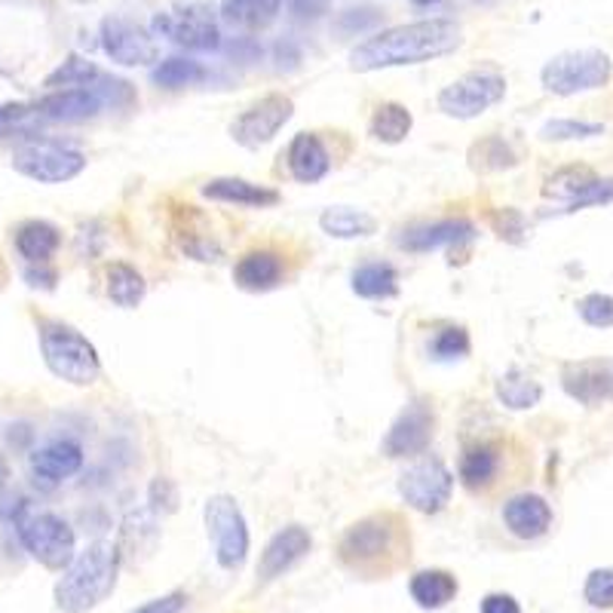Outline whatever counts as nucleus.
<instances>
[{"mask_svg":"<svg viewBox=\"0 0 613 613\" xmlns=\"http://www.w3.org/2000/svg\"><path fill=\"white\" fill-rule=\"evenodd\" d=\"M464 44V32L454 19H420L396 25L362 40L350 52L353 71H384V68L420 65L442 56H452Z\"/></svg>","mask_w":613,"mask_h":613,"instance_id":"f257e3e1","label":"nucleus"},{"mask_svg":"<svg viewBox=\"0 0 613 613\" xmlns=\"http://www.w3.org/2000/svg\"><path fill=\"white\" fill-rule=\"evenodd\" d=\"M411 555V533L399 513H374L353 521L338 540V562L356 577H389Z\"/></svg>","mask_w":613,"mask_h":613,"instance_id":"f03ea898","label":"nucleus"},{"mask_svg":"<svg viewBox=\"0 0 613 613\" xmlns=\"http://www.w3.org/2000/svg\"><path fill=\"white\" fill-rule=\"evenodd\" d=\"M120 574V549L117 543L98 540L74 555L62 580L56 582V604L65 613H86L111 596Z\"/></svg>","mask_w":613,"mask_h":613,"instance_id":"7ed1b4c3","label":"nucleus"},{"mask_svg":"<svg viewBox=\"0 0 613 613\" xmlns=\"http://www.w3.org/2000/svg\"><path fill=\"white\" fill-rule=\"evenodd\" d=\"M40 353L49 372L74 387H89L101 374L96 347L65 323H40Z\"/></svg>","mask_w":613,"mask_h":613,"instance_id":"20e7f679","label":"nucleus"},{"mask_svg":"<svg viewBox=\"0 0 613 613\" xmlns=\"http://www.w3.org/2000/svg\"><path fill=\"white\" fill-rule=\"evenodd\" d=\"M611 74L613 62L608 52H601V49H567V52L552 56L543 65L540 83L552 96H577V93L608 86Z\"/></svg>","mask_w":613,"mask_h":613,"instance_id":"39448f33","label":"nucleus"},{"mask_svg":"<svg viewBox=\"0 0 613 613\" xmlns=\"http://www.w3.org/2000/svg\"><path fill=\"white\" fill-rule=\"evenodd\" d=\"M206 531H209L215 562L225 570H240L249 558V525L242 516L240 503L230 494H215L206 501Z\"/></svg>","mask_w":613,"mask_h":613,"instance_id":"423d86ee","label":"nucleus"},{"mask_svg":"<svg viewBox=\"0 0 613 613\" xmlns=\"http://www.w3.org/2000/svg\"><path fill=\"white\" fill-rule=\"evenodd\" d=\"M22 546L49 570H65L77 555V540L65 518L56 513H32L19 521Z\"/></svg>","mask_w":613,"mask_h":613,"instance_id":"0eeeda50","label":"nucleus"},{"mask_svg":"<svg viewBox=\"0 0 613 613\" xmlns=\"http://www.w3.org/2000/svg\"><path fill=\"white\" fill-rule=\"evenodd\" d=\"M154 32L194 52H212L221 47L218 19L206 3H178V7L160 10L154 16Z\"/></svg>","mask_w":613,"mask_h":613,"instance_id":"6e6552de","label":"nucleus"},{"mask_svg":"<svg viewBox=\"0 0 613 613\" xmlns=\"http://www.w3.org/2000/svg\"><path fill=\"white\" fill-rule=\"evenodd\" d=\"M506 96V81L497 71H469L457 77L438 93V111L454 120H472L482 117L488 108H494Z\"/></svg>","mask_w":613,"mask_h":613,"instance_id":"1a4fd4ad","label":"nucleus"},{"mask_svg":"<svg viewBox=\"0 0 613 613\" xmlns=\"http://www.w3.org/2000/svg\"><path fill=\"white\" fill-rule=\"evenodd\" d=\"M399 494L402 501L423 516L442 513L454 494V476L438 457H423L399 476Z\"/></svg>","mask_w":613,"mask_h":613,"instance_id":"9d476101","label":"nucleus"},{"mask_svg":"<svg viewBox=\"0 0 613 613\" xmlns=\"http://www.w3.org/2000/svg\"><path fill=\"white\" fill-rule=\"evenodd\" d=\"M13 166H16V172L40 181V184H65L86 169V157L81 151L56 145V142H28V145L16 147Z\"/></svg>","mask_w":613,"mask_h":613,"instance_id":"9b49d317","label":"nucleus"},{"mask_svg":"<svg viewBox=\"0 0 613 613\" xmlns=\"http://www.w3.org/2000/svg\"><path fill=\"white\" fill-rule=\"evenodd\" d=\"M291 113H295L291 98L283 96V93H271V96L259 98L255 105H249V108L233 120L230 135H233L237 145L255 151V147H264L267 142H274L276 135H279V130L291 120Z\"/></svg>","mask_w":613,"mask_h":613,"instance_id":"f8f14e48","label":"nucleus"},{"mask_svg":"<svg viewBox=\"0 0 613 613\" xmlns=\"http://www.w3.org/2000/svg\"><path fill=\"white\" fill-rule=\"evenodd\" d=\"M101 49L108 52V59L123 68H139L157 62L160 49L154 34L145 25H139L135 19L127 16H108L101 22Z\"/></svg>","mask_w":613,"mask_h":613,"instance_id":"ddd939ff","label":"nucleus"},{"mask_svg":"<svg viewBox=\"0 0 613 613\" xmlns=\"http://www.w3.org/2000/svg\"><path fill=\"white\" fill-rule=\"evenodd\" d=\"M433 430H436L433 408L426 402H411L399 418L393 420L381 448L387 457H414V454H423L430 448Z\"/></svg>","mask_w":613,"mask_h":613,"instance_id":"4468645a","label":"nucleus"},{"mask_svg":"<svg viewBox=\"0 0 613 613\" xmlns=\"http://www.w3.org/2000/svg\"><path fill=\"white\" fill-rule=\"evenodd\" d=\"M310 549H313V537L306 528H301V525L279 528L261 552L259 582H274L276 577H283L286 570H291L304 558Z\"/></svg>","mask_w":613,"mask_h":613,"instance_id":"2eb2a0df","label":"nucleus"},{"mask_svg":"<svg viewBox=\"0 0 613 613\" xmlns=\"http://www.w3.org/2000/svg\"><path fill=\"white\" fill-rule=\"evenodd\" d=\"M562 387L582 405H598L613 396V372L608 362H570L562 372Z\"/></svg>","mask_w":613,"mask_h":613,"instance_id":"dca6fc26","label":"nucleus"},{"mask_svg":"<svg viewBox=\"0 0 613 613\" xmlns=\"http://www.w3.org/2000/svg\"><path fill=\"white\" fill-rule=\"evenodd\" d=\"M286 276V261L274 249H252L233 264V283L242 291H271L283 283Z\"/></svg>","mask_w":613,"mask_h":613,"instance_id":"f3484780","label":"nucleus"},{"mask_svg":"<svg viewBox=\"0 0 613 613\" xmlns=\"http://www.w3.org/2000/svg\"><path fill=\"white\" fill-rule=\"evenodd\" d=\"M503 525L518 540H537L552 528V509L540 494H516L503 506Z\"/></svg>","mask_w":613,"mask_h":613,"instance_id":"a211bd4d","label":"nucleus"},{"mask_svg":"<svg viewBox=\"0 0 613 613\" xmlns=\"http://www.w3.org/2000/svg\"><path fill=\"white\" fill-rule=\"evenodd\" d=\"M286 163H289L291 178L301 184H316L332 169V157L316 132H298L286 151Z\"/></svg>","mask_w":613,"mask_h":613,"instance_id":"6ab92c4d","label":"nucleus"},{"mask_svg":"<svg viewBox=\"0 0 613 613\" xmlns=\"http://www.w3.org/2000/svg\"><path fill=\"white\" fill-rule=\"evenodd\" d=\"M203 196L215 200V203H233V206H245V209H271L283 196L267 184H255L245 178H212L203 184Z\"/></svg>","mask_w":613,"mask_h":613,"instance_id":"aec40b11","label":"nucleus"},{"mask_svg":"<svg viewBox=\"0 0 613 613\" xmlns=\"http://www.w3.org/2000/svg\"><path fill=\"white\" fill-rule=\"evenodd\" d=\"M101 108H105V98L98 96L96 89H52L37 105V113L56 123H81V120L96 117Z\"/></svg>","mask_w":613,"mask_h":613,"instance_id":"412c9836","label":"nucleus"},{"mask_svg":"<svg viewBox=\"0 0 613 613\" xmlns=\"http://www.w3.org/2000/svg\"><path fill=\"white\" fill-rule=\"evenodd\" d=\"M83 467V448L71 438H59V442H49L40 452L32 454V469L37 479H44L49 484H59L77 476Z\"/></svg>","mask_w":613,"mask_h":613,"instance_id":"4be33fe9","label":"nucleus"},{"mask_svg":"<svg viewBox=\"0 0 613 613\" xmlns=\"http://www.w3.org/2000/svg\"><path fill=\"white\" fill-rule=\"evenodd\" d=\"M476 237V227L467 218H442L433 225H420L402 237V249L408 252H436L442 245H457Z\"/></svg>","mask_w":613,"mask_h":613,"instance_id":"5701e85b","label":"nucleus"},{"mask_svg":"<svg viewBox=\"0 0 613 613\" xmlns=\"http://www.w3.org/2000/svg\"><path fill=\"white\" fill-rule=\"evenodd\" d=\"M457 589H460V582L454 577L452 570H418L411 582H408V592L411 598L418 601V608L423 611H442V608H448L454 598H457Z\"/></svg>","mask_w":613,"mask_h":613,"instance_id":"b1692460","label":"nucleus"},{"mask_svg":"<svg viewBox=\"0 0 613 613\" xmlns=\"http://www.w3.org/2000/svg\"><path fill=\"white\" fill-rule=\"evenodd\" d=\"M283 10V0H221V19L240 32H264L271 28Z\"/></svg>","mask_w":613,"mask_h":613,"instance_id":"393cba45","label":"nucleus"},{"mask_svg":"<svg viewBox=\"0 0 613 613\" xmlns=\"http://www.w3.org/2000/svg\"><path fill=\"white\" fill-rule=\"evenodd\" d=\"M501 472V452L491 442H476L469 445L460 457V484L467 491H484Z\"/></svg>","mask_w":613,"mask_h":613,"instance_id":"a878e982","label":"nucleus"},{"mask_svg":"<svg viewBox=\"0 0 613 613\" xmlns=\"http://www.w3.org/2000/svg\"><path fill=\"white\" fill-rule=\"evenodd\" d=\"M320 227L335 240H359V237L377 233V218L353 206H332L320 215Z\"/></svg>","mask_w":613,"mask_h":613,"instance_id":"bb28decb","label":"nucleus"},{"mask_svg":"<svg viewBox=\"0 0 613 613\" xmlns=\"http://www.w3.org/2000/svg\"><path fill=\"white\" fill-rule=\"evenodd\" d=\"M59 245H62V233H59V227L49 225V221H25V225L19 227V255L25 261H32V264H47L56 255Z\"/></svg>","mask_w":613,"mask_h":613,"instance_id":"cd10ccee","label":"nucleus"},{"mask_svg":"<svg viewBox=\"0 0 613 613\" xmlns=\"http://www.w3.org/2000/svg\"><path fill=\"white\" fill-rule=\"evenodd\" d=\"M105 289H108V298L113 304L123 306V310H132L145 301V276L139 274L132 264H123V261H113L105 271Z\"/></svg>","mask_w":613,"mask_h":613,"instance_id":"c85d7f7f","label":"nucleus"},{"mask_svg":"<svg viewBox=\"0 0 613 613\" xmlns=\"http://www.w3.org/2000/svg\"><path fill=\"white\" fill-rule=\"evenodd\" d=\"M414 127V117L411 111L399 105V101H384L377 105V111L372 113V123H369V132L372 139L384 142V145H399L408 139V132Z\"/></svg>","mask_w":613,"mask_h":613,"instance_id":"c756f323","label":"nucleus"},{"mask_svg":"<svg viewBox=\"0 0 613 613\" xmlns=\"http://www.w3.org/2000/svg\"><path fill=\"white\" fill-rule=\"evenodd\" d=\"M157 513L145 506V509H132L130 516L123 518V528H120V552L123 549H130L132 555H139V552H151L154 543H157Z\"/></svg>","mask_w":613,"mask_h":613,"instance_id":"7c9ffc66","label":"nucleus"},{"mask_svg":"<svg viewBox=\"0 0 613 613\" xmlns=\"http://www.w3.org/2000/svg\"><path fill=\"white\" fill-rule=\"evenodd\" d=\"M353 291L359 298H393L399 291V274L384 261L362 264L353 274Z\"/></svg>","mask_w":613,"mask_h":613,"instance_id":"2f4dec72","label":"nucleus"},{"mask_svg":"<svg viewBox=\"0 0 613 613\" xmlns=\"http://www.w3.org/2000/svg\"><path fill=\"white\" fill-rule=\"evenodd\" d=\"M494 389H497V399L506 408H513V411H528V408H533V405L543 399V387L533 381L531 374L518 372V369L503 374Z\"/></svg>","mask_w":613,"mask_h":613,"instance_id":"473e14b6","label":"nucleus"},{"mask_svg":"<svg viewBox=\"0 0 613 613\" xmlns=\"http://www.w3.org/2000/svg\"><path fill=\"white\" fill-rule=\"evenodd\" d=\"M151 81L157 83L160 89H184V86H196L200 81H206V68L188 59V56H172L163 59L160 65L154 68Z\"/></svg>","mask_w":613,"mask_h":613,"instance_id":"72a5a7b5","label":"nucleus"},{"mask_svg":"<svg viewBox=\"0 0 613 613\" xmlns=\"http://www.w3.org/2000/svg\"><path fill=\"white\" fill-rule=\"evenodd\" d=\"M596 172L592 169H586V166H567V169H558L555 176L549 178L546 188H543V194L549 200H562V203H574L577 196L596 181Z\"/></svg>","mask_w":613,"mask_h":613,"instance_id":"f704fd0d","label":"nucleus"},{"mask_svg":"<svg viewBox=\"0 0 613 613\" xmlns=\"http://www.w3.org/2000/svg\"><path fill=\"white\" fill-rule=\"evenodd\" d=\"M469 163H472V169L497 172V169L516 166V154H513V147L506 145L503 139L491 135V139H484V142H476V145H472V151H469Z\"/></svg>","mask_w":613,"mask_h":613,"instance_id":"c9c22d12","label":"nucleus"},{"mask_svg":"<svg viewBox=\"0 0 613 613\" xmlns=\"http://www.w3.org/2000/svg\"><path fill=\"white\" fill-rule=\"evenodd\" d=\"M469 332L467 328H460V325H448V328H442L433 344H430V353L442 359V362H454V359H464L469 356Z\"/></svg>","mask_w":613,"mask_h":613,"instance_id":"e433bc0d","label":"nucleus"},{"mask_svg":"<svg viewBox=\"0 0 613 613\" xmlns=\"http://www.w3.org/2000/svg\"><path fill=\"white\" fill-rule=\"evenodd\" d=\"M604 127L601 123H586V120H549L540 130V139L546 142H577V139H592L601 135Z\"/></svg>","mask_w":613,"mask_h":613,"instance_id":"4c0bfd02","label":"nucleus"},{"mask_svg":"<svg viewBox=\"0 0 613 613\" xmlns=\"http://www.w3.org/2000/svg\"><path fill=\"white\" fill-rule=\"evenodd\" d=\"M582 598H586L592 608H598V611L613 608V567H596V570L586 577Z\"/></svg>","mask_w":613,"mask_h":613,"instance_id":"58836bf2","label":"nucleus"},{"mask_svg":"<svg viewBox=\"0 0 613 613\" xmlns=\"http://www.w3.org/2000/svg\"><path fill=\"white\" fill-rule=\"evenodd\" d=\"M577 310H580L582 323L592 325V328H611L613 325L611 295H601V291H596V295H586L580 304H577Z\"/></svg>","mask_w":613,"mask_h":613,"instance_id":"ea45409f","label":"nucleus"},{"mask_svg":"<svg viewBox=\"0 0 613 613\" xmlns=\"http://www.w3.org/2000/svg\"><path fill=\"white\" fill-rule=\"evenodd\" d=\"M613 203V178H596L574 203H567L565 212H580L589 206H608Z\"/></svg>","mask_w":613,"mask_h":613,"instance_id":"a19ab883","label":"nucleus"},{"mask_svg":"<svg viewBox=\"0 0 613 613\" xmlns=\"http://www.w3.org/2000/svg\"><path fill=\"white\" fill-rule=\"evenodd\" d=\"M147 503H151V509H154L157 516H163V513H176L178 506L176 484L169 482V479H163V476H157V479L151 482V488H147Z\"/></svg>","mask_w":613,"mask_h":613,"instance_id":"79ce46f5","label":"nucleus"},{"mask_svg":"<svg viewBox=\"0 0 613 613\" xmlns=\"http://www.w3.org/2000/svg\"><path fill=\"white\" fill-rule=\"evenodd\" d=\"M488 221L494 227V233L503 237V240H521V233H525V218H521L516 209L491 212Z\"/></svg>","mask_w":613,"mask_h":613,"instance_id":"37998d69","label":"nucleus"},{"mask_svg":"<svg viewBox=\"0 0 613 613\" xmlns=\"http://www.w3.org/2000/svg\"><path fill=\"white\" fill-rule=\"evenodd\" d=\"M184 608H188V596L184 592H169V596L151 598L147 604L130 613H184Z\"/></svg>","mask_w":613,"mask_h":613,"instance_id":"c03bdc74","label":"nucleus"},{"mask_svg":"<svg viewBox=\"0 0 613 613\" xmlns=\"http://www.w3.org/2000/svg\"><path fill=\"white\" fill-rule=\"evenodd\" d=\"M479 613H521V604L513 596H506V592H491V596L482 598Z\"/></svg>","mask_w":613,"mask_h":613,"instance_id":"a18cd8bd","label":"nucleus"},{"mask_svg":"<svg viewBox=\"0 0 613 613\" xmlns=\"http://www.w3.org/2000/svg\"><path fill=\"white\" fill-rule=\"evenodd\" d=\"M289 3H291V13H298V16L304 19L323 16L325 10H328V0H289Z\"/></svg>","mask_w":613,"mask_h":613,"instance_id":"49530a36","label":"nucleus"},{"mask_svg":"<svg viewBox=\"0 0 613 613\" xmlns=\"http://www.w3.org/2000/svg\"><path fill=\"white\" fill-rule=\"evenodd\" d=\"M7 120H10V113H7V111H3V108H0V127H3Z\"/></svg>","mask_w":613,"mask_h":613,"instance_id":"de8ad7c7","label":"nucleus"},{"mask_svg":"<svg viewBox=\"0 0 613 613\" xmlns=\"http://www.w3.org/2000/svg\"><path fill=\"white\" fill-rule=\"evenodd\" d=\"M414 3H420V7H430V3H438V0H414Z\"/></svg>","mask_w":613,"mask_h":613,"instance_id":"09e8293b","label":"nucleus"},{"mask_svg":"<svg viewBox=\"0 0 613 613\" xmlns=\"http://www.w3.org/2000/svg\"><path fill=\"white\" fill-rule=\"evenodd\" d=\"M0 488H3V469H0Z\"/></svg>","mask_w":613,"mask_h":613,"instance_id":"8fccbe9b","label":"nucleus"}]
</instances>
